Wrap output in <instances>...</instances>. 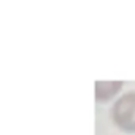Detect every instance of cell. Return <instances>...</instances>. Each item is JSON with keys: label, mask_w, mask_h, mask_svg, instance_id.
I'll return each instance as SVG.
<instances>
[{"label": "cell", "mask_w": 135, "mask_h": 135, "mask_svg": "<svg viewBox=\"0 0 135 135\" xmlns=\"http://www.w3.org/2000/svg\"><path fill=\"white\" fill-rule=\"evenodd\" d=\"M110 119L118 130L135 135V91H127L113 102Z\"/></svg>", "instance_id": "obj_1"}, {"label": "cell", "mask_w": 135, "mask_h": 135, "mask_svg": "<svg viewBox=\"0 0 135 135\" xmlns=\"http://www.w3.org/2000/svg\"><path fill=\"white\" fill-rule=\"evenodd\" d=\"M124 88V81H95V102L97 103H108L114 102Z\"/></svg>", "instance_id": "obj_2"}]
</instances>
